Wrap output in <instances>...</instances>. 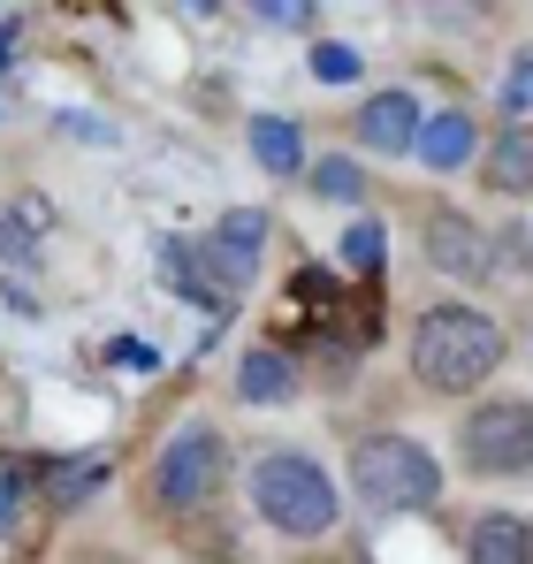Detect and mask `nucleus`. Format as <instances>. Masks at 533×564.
Instances as JSON below:
<instances>
[{
  "label": "nucleus",
  "instance_id": "6",
  "mask_svg": "<svg viewBox=\"0 0 533 564\" xmlns=\"http://www.w3.org/2000/svg\"><path fill=\"white\" fill-rule=\"evenodd\" d=\"M420 252H427V268L443 282H465V290L496 282V237L465 206H427L420 214Z\"/></svg>",
  "mask_w": 533,
  "mask_h": 564
},
{
  "label": "nucleus",
  "instance_id": "10",
  "mask_svg": "<svg viewBox=\"0 0 533 564\" xmlns=\"http://www.w3.org/2000/svg\"><path fill=\"white\" fill-rule=\"evenodd\" d=\"M412 161H420L427 176H457L465 161H480V122H472L465 107L427 115V122H420V138H412Z\"/></svg>",
  "mask_w": 533,
  "mask_h": 564
},
{
  "label": "nucleus",
  "instance_id": "13",
  "mask_svg": "<svg viewBox=\"0 0 533 564\" xmlns=\"http://www.w3.org/2000/svg\"><path fill=\"white\" fill-rule=\"evenodd\" d=\"M153 268H161V282H168L176 297H191L198 313H229V297H221V290L206 282V268H198V252H191L183 237H161V245H153Z\"/></svg>",
  "mask_w": 533,
  "mask_h": 564
},
{
  "label": "nucleus",
  "instance_id": "19",
  "mask_svg": "<svg viewBox=\"0 0 533 564\" xmlns=\"http://www.w3.org/2000/svg\"><path fill=\"white\" fill-rule=\"evenodd\" d=\"M305 69H313L320 85H358V69H366V62H358V46H336V39H320V46L305 54Z\"/></svg>",
  "mask_w": 533,
  "mask_h": 564
},
{
  "label": "nucleus",
  "instance_id": "24",
  "mask_svg": "<svg viewBox=\"0 0 533 564\" xmlns=\"http://www.w3.org/2000/svg\"><path fill=\"white\" fill-rule=\"evenodd\" d=\"M15 31H23V23H0V62L15 54Z\"/></svg>",
  "mask_w": 533,
  "mask_h": 564
},
{
  "label": "nucleus",
  "instance_id": "4",
  "mask_svg": "<svg viewBox=\"0 0 533 564\" xmlns=\"http://www.w3.org/2000/svg\"><path fill=\"white\" fill-rule=\"evenodd\" d=\"M449 451H457L465 480H533V397L503 389V397L465 404L449 427Z\"/></svg>",
  "mask_w": 533,
  "mask_h": 564
},
{
  "label": "nucleus",
  "instance_id": "16",
  "mask_svg": "<svg viewBox=\"0 0 533 564\" xmlns=\"http://www.w3.org/2000/svg\"><path fill=\"white\" fill-rule=\"evenodd\" d=\"M107 458H99V451H85V458H69V466H54L46 473V496H54V503H62V511H69V503H85L91 488H99V480H107Z\"/></svg>",
  "mask_w": 533,
  "mask_h": 564
},
{
  "label": "nucleus",
  "instance_id": "11",
  "mask_svg": "<svg viewBox=\"0 0 533 564\" xmlns=\"http://www.w3.org/2000/svg\"><path fill=\"white\" fill-rule=\"evenodd\" d=\"M237 397L244 404H297V359L282 351V344H252L244 359H237Z\"/></svg>",
  "mask_w": 533,
  "mask_h": 564
},
{
  "label": "nucleus",
  "instance_id": "22",
  "mask_svg": "<svg viewBox=\"0 0 533 564\" xmlns=\"http://www.w3.org/2000/svg\"><path fill=\"white\" fill-rule=\"evenodd\" d=\"M31 252H39V229L15 206H0V260H31Z\"/></svg>",
  "mask_w": 533,
  "mask_h": 564
},
{
  "label": "nucleus",
  "instance_id": "20",
  "mask_svg": "<svg viewBox=\"0 0 533 564\" xmlns=\"http://www.w3.org/2000/svg\"><path fill=\"white\" fill-rule=\"evenodd\" d=\"M252 23H266V31H313V23H320V8H313V0H260V8H252Z\"/></svg>",
  "mask_w": 533,
  "mask_h": 564
},
{
  "label": "nucleus",
  "instance_id": "23",
  "mask_svg": "<svg viewBox=\"0 0 533 564\" xmlns=\"http://www.w3.org/2000/svg\"><path fill=\"white\" fill-rule=\"evenodd\" d=\"M15 527V480H0V534Z\"/></svg>",
  "mask_w": 533,
  "mask_h": 564
},
{
  "label": "nucleus",
  "instance_id": "12",
  "mask_svg": "<svg viewBox=\"0 0 533 564\" xmlns=\"http://www.w3.org/2000/svg\"><path fill=\"white\" fill-rule=\"evenodd\" d=\"M244 145H252V161H260L266 176H305V130L290 115H252Z\"/></svg>",
  "mask_w": 533,
  "mask_h": 564
},
{
  "label": "nucleus",
  "instance_id": "9",
  "mask_svg": "<svg viewBox=\"0 0 533 564\" xmlns=\"http://www.w3.org/2000/svg\"><path fill=\"white\" fill-rule=\"evenodd\" d=\"M465 564H533V519L511 511V503L472 511V527H465Z\"/></svg>",
  "mask_w": 533,
  "mask_h": 564
},
{
  "label": "nucleus",
  "instance_id": "5",
  "mask_svg": "<svg viewBox=\"0 0 533 564\" xmlns=\"http://www.w3.org/2000/svg\"><path fill=\"white\" fill-rule=\"evenodd\" d=\"M229 480V435L214 420H183L153 458V503L161 511H206Z\"/></svg>",
  "mask_w": 533,
  "mask_h": 564
},
{
  "label": "nucleus",
  "instance_id": "15",
  "mask_svg": "<svg viewBox=\"0 0 533 564\" xmlns=\"http://www.w3.org/2000/svg\"><path fill=\"white\" fill-rule=\"evenodd\" d=\"M336 260H344L351 275H381V260H389V229H381L373 214H358L351 229L336 237Z\"/></svg>",
  "mask_w": 533,
  "mask_h": 564
},
{
  "label": "nucleus",
  "instance_id": "17",
  "mask_svg": "<svg viewBox=\"0 0 533 564\" xmlns=\"http://www.w3.org/2000/svg\"><path fill=\"white\" fill-rule=\"evenodd\" d=\"M313 191L336 198V206H358L366 198V169H358L351 153H328V161H313Z\"/></svg>",
  "mask_w": 533,
  "mask_h": 564
},
{
  "label": "nucleus",
  "instance_id": "8",
  "mask_svg": "<svg viewBox=\"0 0 533 564\" xmlns=\"http://www.w3.org/2000/svg\"><path fill=\"white\" fill-rule=\"evenodd\" d=\"M420 93H404V85H389V93H366L351 107V138L366 153H412V138H420Z\"/></svg>",
  "mask_w": 533,
  "mask_h": 564
},
{
  "label": "nucleus",
  "instance_id": "1",
  "mask_svg": "<svg viewBox=\"0 0 533 564\" xmlns=\"http://www.w3.org/2000/svg\"><path fill=\"white\" fill-rule=\"evenodd\" d=\"M503 359H511V336H503L496 313H480L465 297H435V305L412 313V375H420V389L472 397V389H488L503 375Z\"/></svg>",
  "mask_w": 533,
  "mask_h": 564
},
{
  "label": "nucleus",
  "instance_id": "21",
  "mask_svg": "<svg viewBox=\"0 0 533 564\" xmlns=\"http://www.w3.org/2000/svg\"><path fill=\"white\" fill-rule=\"evenodd\" d=\"M503 268L533 282V229H526V221H511V229L496 237V275H503Z\"/></svg>",
  "mask_w": 533,
  "mask_h": 564
},
{
  "label": "nucleus",
  "instance_id": "2",
  "mask_svg": "<svg viewBox=\"0 0 533 564\" xmlns=\"http://www.w3.org/2000/svg\"><path fill=\"white\" fill-rule=\"evenodd\" d=\"M244 496H252V519L266 534H282V542H328L344 527V496H336L328 466L305 458V451H282V443L252 458Z\"/></svg>",
  "mask_w": 533,
  "mask_h": 564
},
{
  "label": "nucleus",
  "instance_id": "18",
  "mask_svg": "<svg viewBox=\"0 0 533 564\" xmlns=\"http://www.w3.org/2000/svg\"><path fill=\"white\" fill-rule=\"evenodd\" d=\"M496 107H503L511 122H533V46H519V54L503 62V85H496Z\"/></svg>",
  "mask_w": 533,
  "mask_h": 564
},
{
  "label": "nucleus",
  "instance_id": "3",
  "mask_svg": "<svg viewBox=\"0 0 533 564\" xmlns=\"http://www.w3.org/2000/svg\"><path fill=\"white\" fill-rule=\"evenodd\" d=\"M351 496L381 519H412V511H435L443 503V458L404 435V427H373L351 443Z\"/></svg>",
  "mask_w": 533,
  "mask_h": 564
},
{
  "label": "nucleus",
  "instance_id": "14",
  "mask_svg": "<svg viewBox=\"0 0 533 564\" xmlns=\"http://www.w3.org/2000/svg\"><path fill=\"white\" fill-rule=\"evenodd\" d=\"M488 191H533V122H503L496 145H480Z\"/></svg>",
  "mask_w": 533,
  "mask_h": 564
},
{
  "label": "nucleus",
  "instance_id": "7",
  "mask_svg": "<svg viewBox=\"0 0 533 564\" xmlns=\"http://www.w3.org/2000/svg\"><path fill=\"white\" fill-rule=\"evenodd\" d=\"M191 252H198V268L214 275V290L237 305V290H252V282H260L266 214H260V206H229V214H221V221H214V229L191 245Z\"/></svg>",
  "mask_w": 533,
  "mask_h": 564
}]
</instances>
